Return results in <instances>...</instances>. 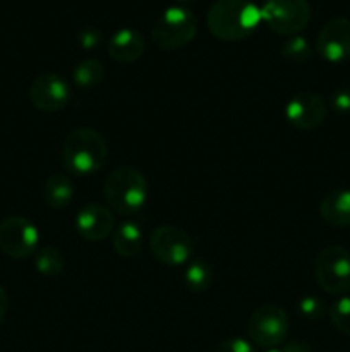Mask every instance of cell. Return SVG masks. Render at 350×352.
I'll list each match as a JSON object with an SVG mask.
<instances>
[{"label":"cell","mask_w":350,"mask_h":352,"mask_svg":"<svg viewBox=\"0 0 350 352\" xmlns=\"http://www.w3.org/2000/svg\"><path fill=\"white\" fill-rule=\"evenodd\" d=\"M261 21V7L253 0H216L206 16L209 31L223 41H239L250 36Z\"/></svg>","instance_id":"obj_1"},{"label":"cell","mask_w":350,"mask_h":352,"mask_svg":"<svg viewBox=\"0 0 350 352\" xmlns=\"http://www.w3.org/2000/svg\"><path fill=\"white\" fill-rule=\"evenodd\" d=\"M106 140L93 127H75L65 138L62 160L69 174L78 177L96 174L106 164Z\"/></svg>","instance_id":"obj_2"},{"label":"cell","mask_w":350,"mask_h":352,"mask_svg":"<svg viewBox=\"0 0 350 352\" xmlns=\"http://www.w3.org/2000/svg\"><path fill=\"white\" fill-rule=\"evenodd\" d=\"M150 184L144 174L137 168L119 167L110 172L103 184V196L112 210L122 215H132L139 212L148 201Z\"/></svg>","instance_id":"obj_3"},{"label":"cell","mask_w":350,"mask_h":352,"mask_svg":"<svg viewBox=\"0 0 350 352\" xmlns=\"http://www.w3.org/2000/svg\"><path fill=\"white\" fill-rule=\"evenodd\" d=\"M198 17L184 6H170L158 16L151 30V40L161 50H178L194 40Z\"/></svg>","instance_id":"obj_4"},{"label":"cell","mask_w":350,"mask_h":352,"mask_svg":"<svg viewBox=\"0 0 350 352\" xmlns=\"http://www.w3.org/2000/svg\"><path fill=\"white\" fill-rule=\"evenodd\" d=\"M314 277L323 291L342 296L350 291V253L342 246H328L314 261Z\"/></svg>","instance_id":"obj_5"},{"label":"cell","mask_w":350,"mask_h":352,"mask_svg":"<svg viewBox=\"0 0 350 352\" xmlns=\"http://www.w3.org/2000/svg\"><path fill=\"white\" fill-rule=\"evenodd\" d=\"M311 6L307 0H264L261 6V19L275 33L294 36L309 23Z\"/></svg>","instance_id":"obj_6"},{"label":"cell","mask_w":350,"mask_h":352,"mask_svg":"<svg viewBox=\"0 0 350 352\" xmlns=\"http://www.w3.org/2000/svg\"><path fill=\"white\" fill-rule=\"evenodd\" d=\"M287 333L288 316L277 305L261 306L247 320V336L261 349H275L285 342Z\"/></svg>","instance_id":"obj_7"},{"label":"cell","mask_w":350,"mask_h":352,"mask_svg":"<svg viewBox=\"0 0 350 352\" xmlns=\"http://www.w3.org/2000/svg\"><path fill=\"white\" fill-rule=\"evenodd\" d=\"M40 232L26 217L12 215L0 222V251L14 260H23L38 251Z\"/></svg>","instance_id":"obj_8"},{"label":"cell","mask_w":350,"mask_h":352,"mask_svg":"<svg viewBox=\"0 0 350 352\" xmlns=\"http://www.w3.org/2000/svg\"><path fill=\"white\" fill-rule=\"evenodd\" d=\"M150 250L160 263L167 267H180L192 254V241L182 229L161 226L151 232Z\"/></svg>","instance_id":"obj_9"},{"label":"cell","mask_w":350,"mask_h":352,"mask_svg":"<svg viewBox=\"0 0 350 352\" xmlns=\"http://www.w3.org/2000/svg\"><path fill=\"white\" fill-rule=\"evenodd\" d=\"M328 116V107L323 96L314 91L297 93L288 100L285 107V117L295 129L311 131L321 126Z\"/></svg>","instance_id":"obj_10"},{"label":"cell","mask_w":350,"mask_h":352,"mask_svg":"<svg viewBox=\"0 0 350 352\" xmlns=\"http://www.w3.org/2000/svg\"><path fill=\"white\" fill-rule=\"evenodd\" d=\"M318 54L331 64H340L350 58V19L333 17L321 28L316 40Z\"/></svg>","instance_id":"obj_11"},{"label":"cell","mask_w":350,"mask_h":352,"mask_svg":"<svg viewBox=\"0 0 350 352\" xmlns=\"http://www.w3.org/2000/svg\"><path fill=\"white\" fill-rule=\"evenodd\" d=\"M71 98V88L58 74H41L31 82L30 100L40 112H58L65 109Z\"/></svg>","instance_id":"obj_12"},{"label":"cell","mask_w":350,"mask_h":352,"mask_svg":"<svg viewBox=\"0 0 350 352\" xmlns=\"http://www.w3.org/2000/svg\"><path fill=\"white\" fill-rule=\"evenodd\" d=\"M115 229L113 212L100 203H88L75 215V230L79 236L91 243L106 239Z\"/></svg>","instance_id":"obj_13"},{"label":"cell","mask_w":350,"mask_h":352,"mask_svg":"<svg viewBox=\"0 0 350 352\" xmlns=\"http://www.w3.org/2000/svg\"><path fill=\"white\" fill-rule=\"evenodd\" d=\"M106 48H108L110 58L120 64H130L143 57L146 50V40L141 31L134 28H122L110 36Z\"/></svg>","instance_id":"obj_14"},{"label":"cell","mask_w":350,"mask_h":352,"mask_svg":"<svg viewBox=\"0 0 350 352\" xmlns=\"http://www.w3.org/2000/svg\"><path fill=\"white\" fill-rule=\"evenodd\" d=\"M319 215L328 226H350V189H335L323 198Z\"/></svg>","instance_id":"obj_15"},{"label":"cell","mask_w":350,"mask_h":352,"mask_svg":"<svg viewBox=\"0 0 350 352\" xmlns=\"http://www.w3.org/2000/svg\"><path fill=\"white\" fill-rule=\"evenodd\" d=\"M113 250L117 251V254L124 258H132L143 250L144 237L143 230L137 226L136 222H130V220H126V222L120 223L115 229L112 237Z\"/></svg>","instance_id":"obj_16"},{"label":"cell","mask_w":350,"mask_h":352,"mask_svg":"<svg viewBox=\"0 0 350 352\" xmlns=\"http://www.w3.org/2000/svg\"><path fill=\"white\" fill-rule=\"evenodd\" d=\"M72 198H74V186L69 175L57 172L47 179L43 186V199L50 208H65L71 205Z\"/></svg>","instance_id":"obj_17"},{"label":"cell","mask_w":350,"mask_h":352,"mask_svg":"<svg viewBox=\"0 0 350 352\" xmlns=\"http://www.w3.org/2000/svg\"><path fill=\"white\" fill-rule=\"evenodd\" d=\"M213 270L205 260H194L187 265L184 272V284L191 292H205L211 287Z\"/></svg>","instance_id":"obj_18"},{"label":"cell","mask_w":350,"mask_h":352,"mask_svg":"<svg viewBox=\"0 0 350 352\" xmlns=\"http://www.w3.org/2000/svg\"><path fill=\"white\" fill-rule=\"evenodd\" d=\"M105 78V67H103L102 62L98 58H82L81 62H78L72 71V79L78 86L81 88H93V86H98L100 82Z\"/></svg>","instance_id":"obj_19"},{"label":"cell","mask_w":350,"mask_h":352,"mask_svg":"<svg viewBox=\"0 0 350 352\" xmlns=\"http://www.w3.org/2000/svg\"><path fill=\"white\" fill-rule=\"evenodd\" d=\"M34 268L45 277H57L65 268L64 256L57 248L43 246L34 253Z\"/></svg>","instance_id":"obj_20"},{"label":"cell","mask_w":350,"mask_h":352,"mask_svg":"<svg viewBox=\"0 0 350 352\" xmlns=\"http://www.w3.org/2000/svg\"><path fill=\"white\" fill-rule=\"evenodd\" d=\"M312 54V47L309 40L302 34H294L285 40L281 45V57L288 62V64H302L307 60Z\"/></svg>","instance_id":"obj_21"},{"label":"cell","mask_w":350,"mask_h":352,"mask_svg":"<svg viewBox=\"0 0 350 352\" xmlns=\"http://www.w3.org/2000/svg\"><path fill=\"white\" fill-rule=\"evenodd\" d=\"M328 316L338 332L350 337V298H340L328 308Z\"/></svg>","instance_id":"obj_22"},{"label":"cell","mask_w":350,"mask_h":352,"mask_svg":"<svg viewBox=\"0 0 350 352\" xmlns=\"http://www.w3.org/2000/svg\"><path fill=\"white\" fill-rule=\"evenodd\" d=\"M297 311L301 313L302 318L316 322V320L325 316L326 306L325 302H323V299L316 298V296H305V298H302L301 301L297 302Z\"/></svg>","instance_id":"obj_23"},{"label":"cell","mask_w":350,"mask_h":352,"mask_svg":"<svg viewBox=\"0 0 350 352\" xmlns=\"http://www.w3.org/2000/svg\"><path fill=\"white\" fill-rule=\"evenodd\" d=\"M78 41L84 50H95V48H98L105 41V36H103L102 30L95 26H88L79 31Z\"/></svg>","instance_id":"obj_24"},{"label":"cell","mask_w":350,"mask_h":352,"mask_svg":"<svg viewBox=\"0 0 350 352\" xmlns=\"http://www.w3.org/2000/svg\"><path fill=\"white\" fill-rule=\"evenodd\" d=\"M215 352H256L253 344L240 337H230L216 346Z\"/></svg>","instance_id":"obj_25"},{"label":"cell","mask_w":350,"mask_h":352,"mask_svg":"<svg viewBox=\"0 0 350 352\" xmlns=\"http://www.w3.org/2000/svg\"><path fill=\"white\" fill-rule=\"evenodd\" d=\"M329 105L335 112L349 113L350 112V88H340L329 96Z\"/></svg>","instance_id":"obj_26"},{"label":"cell","mask_w":350,"mask_h":352,"mask_svg":"<svg viewBox=\"0 0 350 352\" xmlns=\"http://www.w3.org/2000/svg\"><path fill=\"white\" fill-rule=\"evenodd\" d=\"M281 351L283 352H312L311 347H309L305 342H302V340H292V342L285 344V347Z\"/></svg>","instance_id":"obj_27"},{"label":"cell","mask_w":350,"mask_h":352,"mask_svg":"<svg viewBox=\"0 0 350 352\" xmlns=\"http://www.w3.org/2000/svg\"><path fill=\"white\" fill-rule=\"evenodd\" d=\"M7 308H9V298H7V292L3 291V287H0V323L5 318Z\"/></svg>","instance_id":"obj_28"},{"label":"cell","mask_w":350,"mask_h":352,"mask_svg":"<svg viewBox=\"0 0 350 352\" xmlns=\"http://www.w3.org/2000/svg\"><path fill=\"white\" fill-rule=\"evenodd\" d=\"M266 352H283V351H280V349H268Z\"/></svg>","instance_id":"obj_29"},{"label":"cell","mask_w":350,"mask_h":352,"mask_svg":"<svg viewBox=\"0 0 350 352\" xmlns=\"http://www.w3.org/2000/svg\"><path fill=\"white\" fill-rule=\"evenodd\" d=\"M180 3H187V2H192V0H178Z\"/></svg>","instance_id":"obj_30"}]
</instances>
